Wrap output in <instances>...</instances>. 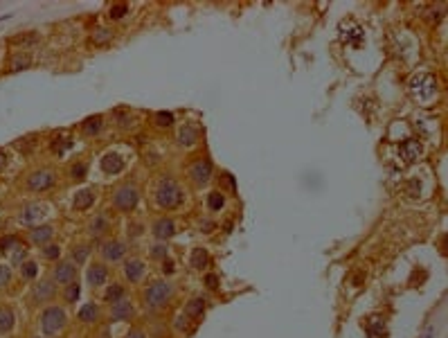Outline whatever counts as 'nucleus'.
I'll list each match as a JSON object with an SVG mask.
<instances>
[{"label":"nucleus","mask_w":448,"mask_h":338,"mask_svg":"<svg viewBox=\"0 0 448 338\" xmlns=\"http://www.w3.org/2000/svg\"><path fill=\"white\" fill-rule=\"evenodd\" d=\"M185 201V192L174 178H162L156 189V203L160 210H178Z\"/></svg>","instance_id":"obj_1"},{"label":"nucleus","mask_w":448,"mask_h":338,"mask_svg":"<svg viewBox=\"0 0 448 338\" xmlns=\"http://www.w3.org/2000/svg\"><path fill=\"white\" fill-rule=\"evenodd\" d=\"M174 298V284L169 280H158L153 284H149L144 291V307L151 311H160Z\"/></svg>","instance_id":"obj_2"},{"label":"nucleus","mask_w":448,"mask_h":338,"mask_svg":"<svg viewBox=\"0 0 448 338\" xmlns=\"http://www.w3.org/2000/svg\"><path fill=\"white\" fill-rule=\"evenodd\" d=\"M140 203V189L133 183H124L119 185L113 192V205L117 207L119 212H133Z\"/></svg>","instance_id":"obj_3"},{"label":"nucleus","mask_w":448,"mask_h":338,"mask_svg":"<svg viewBox=\"0 0 448 338\" xmlns=\"http://www.w3.org/2000/svg\"><path fill=\"white\" fill-rule=\"evenodd\" d=\"M63 327H66V311L61 309V307H47V309H43L41 314V329L43 334H47V336H57V334L63 332Z\"/></svg>","instance_id":"obj_4"},{"label":"nucleus","mask_w":448,"mask_h":338,"mask_svg":"<svg viewBox=\"0 0 448 338\" xmlns=\"http://www.w3.org/2000/svg\"><path fill=\"white\" fill-rule=\"evenodd\" d=\"M57 183V174L52 169H36L27 176V189L29 192H45V189L54 187Z\"/></svg>","instance_id":"obj_5"},{"label":"nucleus","mask_w":448,"mask_h":338,"mask_svg":"<svg viewBox=\"0 0 448 338\" xmlns=\"http://www.w3.org/2000/svg\"><path fill=\"white\" fill-rule=\"evenodd\" d=\"M412 93H415V97L419 99V102L428 104L430 99L437 95V81H435V77L419 75L415 81H412Z\"/></svg>","instance_id":"obj_6"},{"label":"nucleus","mask_w":448,"mask_h":338,"mask_svg":"<svg viewBox=\"0 0 448 338\" xmlns=\"http://www.w3.org/2000/svg\"><path fill=\"white\" fill-rule=\"evenodd\" d=\"M189 178H192L194 185H208L210 178H212V163L210 160H196V163L189 167Z\"/></svg>","instance_id":"obj_7"},{"label":"nucleus","mask_w":448,"mask_h":338,"mask_svg":"<svg viewBox=\"0 0 448 338\" xmlns=\"http://www.w3.org/2000/svg\"><path fill=\"white\" fill-rule=\"evenodd\" d=\"M52 277L57 284H72V282H77V264L72 262H59L57 266H54L52 271Z\"/></svg>","instance_id":"obj_8"},{"label":"nucleus","mask_w":448,"mask_h":338,"mask_svg":"<svg viewBox=\"0 0 448 338\" xmlns=\"http://www.w3.org/2000/svg\"><path fill=\"white\" fill-rule=\"evenodd\" d=\"M43 216H45V207H43L41 203H27V205H23L18 212V221L25 225L38 223Z\"/></svg>","instance_id":"obj_9"},{"label":"nucleus","mask_w":448,"mask_h":338,"mask_svg":"<svg viewBox=\"0 0 448 338\" xmlns=\"http://www.w3.org/2000/svg\"><path fill=\"white\" fill-rule=\"evenodd\" d=\"M54 296H57V284L52 280H41L32 291V300L38 302V305L54 300Z\"/></svg>","instance_id":"obj_10"},{"label":"nucleus","mask_w":448,"mask_h":338,"mask_svg":"<svg viewBox=\"0 0 448 338\" xmlns=\"http://www.w3.org/2000/svg\"><path fill=\"white\" fill-rule=\"evenodd\" d=\"M99 253H102V257H104L106 262H119V259L126 255V244H124V241H119V239L106 241V244H102Z\"/></svg>","instance_id":"obj_11"},{"label":"nucleus","mask_w":448,"mask_h":338,"mask_svg":"<svg viewBox=\"0 0 448 338\" xmlns=\"http://www.w3.org/2000/svg\"><path fill=\"white\" fill-rule=\"evenodd\" d=\"M131 318H133V305L128 298H122V300L111 305V323H124V320Z\"/></svg>","instance_id":"obj_12"},{"label":"nucleus","mask_w":448,"mask_h":338,"mask_svg":"<svg viewBox=\"0 0 448 338\" xmlns=\"http://www.w3.org/2000/svg\"><path fill=\"white\" fill-rule=\"evenodd\" d=\"M106 280H109V268L104 264H90L88 271H86V282H88L93 289L104 287Z\"/></svg>","instance_id":"obj_13"},{"label":"nucleus","mask_w":448,"mask_h":338,"mask_svg":"<svg viewBox=\"0 0 448 338\" xmlns=\"http://www.w3.org/2000/svg\"><path fill=\"white\" fill-rule=\"evenodd\" d=\"M109 230H111V219H109V214H106V212H99V214L88 223V235L95 237V239L104 237Z\"/></svg>","instance_id":"obj_14"},{"label":"nucleus","mask_w":448,"mask_h":338,"mask_svg":"<svg viewBox=\"0 0 448 338\" xmlns=\"http://www.w3.org/2000/svg\"><path fill=\"white\" fill-rule=\"evenodd\" d=\"M151 230H153V237H156V239L167 241L176 235V223L171 219H167V216H162V219H158L156 223H153Z\"/></svg>","instance_id":"obj_15"},{"label":"nucleus","mask_w":448,"mask_h":338,"mask_svg":"<svg viewBox=\"0 0 448 338\" xmlns=\"http://www.w3.org/2000/svg\"><path fill=\"white\" fill-rule=\"evenodd\" d=\"M146 266L142 259H128V262H124V277H126L128 282H140L142 275H144Z\"/></svg>","instance_id":"obj_16"},{"label":"nucleus","mask_w":448,"mask_h":338,"mask_svg":"<svg viewBox=\"0 0 448 338\" xmlns=\"http://www.w3.org/2000/svg\"><path fill=\"white\" fill-rule=\"evenodd\" d=\"M399 154H401V158L406 160V163H415V160L421 156V142L419 140H406V142H401V147H399Z\"/></svg>","instance_id":"obj_17"},{"label":"nucleus","mask_w":448,"mask_h":338,"mask_svg":"<svg viewBox=\"0 0 448 338\" xmlns=\"http://www.w3.org/2000/svg\"><path fill=\"white\" fill-rule=\"evenodd\" d=\"M95 189L93 187H84L79 189V192H75V198H72V205H75V210H88L90 205L95 203Z\"/></svg>","instance_id":"obj_18"},{"label":"nucleus","mask_w":448,"mask_h":338,"mask_svg":"<svg viewBox=\"0 0 448 338\" xmlns=\"http://www.w3.org/2000/svg\"><path fill=\"white\" fill-rule=\"evenodd\" d=\"M102 169H104V174H119L124 169V158H119L117 154H104V158H102Z\"/></svg>","instance_id":"obj_19"},{"label":"nucleus","mask_w":448,"mask_h":338,"mask_svg":"<svg viewBox=\"0 0 448 338\" xmlns=\"http://www.w3.org/2000/svg\"><path fill=\"white\" fill-rule=\"evenodd\" d=\"M54 237V225H36L29 230V241L32 244H47Z\"/></svg>","instance_id":"obj_20"},{"label":"nucleus","mask_w":448,"mask_h":338,"mask_svg":"<svg viewBox=\"0 0 448 338\" xmlns=\"http://www.w3.org/2000/svg\"><path fill=\"white\" fill-rule=\"evenodd\" d=\"M198 142V129L192 124H183V129L178 131V145L183 147H194Z\"/></svg>","instance_id":"obj_21"},{"label":"nucleus","mask_w":448,"mask_h":338,"mask_svg":"<svg viewBox=\"0 0 448 338\" xmlns=\"http://www.w3.org/2000/svg\"><path fill=\"white\" fill-rule=\"evenodd\" d=\"M102 127H104V118L102 115H93V118H86L81 122V129H84L86 136H97L102 131Z\"/></svg>","instance_id":"obj_22"},{"label":"nucleus","mask_w":448,"mask_h":338,"mask_svg":"<svg viewBox=\"0 0 448 338\" xmlns=\"http://www.w3.org/2000/svg\"><path fill=\"white\" fill-rule=\"evenodd\" d=\"M205 311V300L203 298H192L185 307V316L187 318H201V314Z\"/></svg>","instance_id":"obj_23"},{"label":"nucleus","mask_w":448,"mask_h":338,"mask_svg":"<svg viewBox=\"0 0 448 338\" xmlns=\"http://www.w3.org/2000/svg\"><path fill=\"white\" fill-rule=\"evenodd\" d=\"M16 318H14V311L9 309V307H0V334H7L11 332V327H14Z\"/></svg>","instance_id":"obj_24"},{"label":"nucleus","mask_w":448,"mask_h":338,"mask_svg":"<svg viewBox=\"0 0 448 338\" xmlns=\"http://www.w3.org/2000/svg\"><path fill=\"white\" fill-rule=\"evenodd\" d=\"M79 320H81V323H97V320H99V307L93 305V302L84 305L79 309Z\"/></svg>","instance_id":"obj_25"},{"label":"nucleus","mask_w":448,"mask_h":338,"mask_svg":"<svg viewBox=\"0 0 448 338\" xmlns=\"http://www.w3.org/2000/svg\"><path fill=\"white\" fill-rule=\"evenodd\" d=\"M192 264L194 268H205L210 264V255H208V250L205 248H194V253H192Z\"/></svg>","instance_id":"obj_26"},{"label":"nucleus","mask_w":448,"mask_h":338,"mask_svg":"<svg viewBox=\"0 0 448 338\" xmlns=\"http://www.w3.org/2000/svg\"><path fill=\"white\" fill-rule=\"evenodd\" d=\"M367 336H369V338H381V336H385V329H383V320H381V318H369V320H367Z\"/></svg>","instance_id":"obj_27"},{"label":"nucleus","mask_w":448,"mask_h":338,"mask_svg":"<svg viewBox=\"0 0 448 338\" xmlns=\"http://www.w3.org/2000/svg\"><path fill=\"white\" fill-rule=\"evenodd\" d=\"M208 205L210 210H221L223 205H225V196H223V192H210L208 194Z\"/></svg>","instance_id":"obj_28"},{"label":"nucleus","mask_w":448,"mask_h":338,"mask_svg":"<svg viewBox=\"0 0 448 338\" xmlns=\"http://www.w3.org/2000/svg\"><path fill=\"white\" fill-rule=\"evenodd\" d=\"M25 68H29V56L27 54H16L9 63V70L18 72V70H25Z\"/></svg>","instance_id":"obj_29"},{"label":"nucleus","mask_w":448,"mask_h":338,"mask_svg":"<svg viewBox=\"0 0 448 338\" xmlns=\"http://www.w3.org/2000/svg\"><path fill=\"white\" fill-rule=\"evenodd\" d=\"M126 14H128V5H124V2L111 5V9H109V18L111 20H119V18H124Z\"/></svg>","instance_id":"obj_30"},{"label":"nucleus","mask_w":448,"mask_h":338,"mask_svg":"<svg viewBox=\"0 0 448 338\" xmlns=\"http://www.w3.org/2000/svg\"><path fill=\"white\" fill-rule=\"evenodd\" d=\"M122 298H124V289H122V284H111V289L106 291L104 300H106V302H117V300H122Z\"/></svg>","instance_id":"obj_31"},{"label":"nucleus","mask_w":448,"mask_h":338,"mask_svg":"<svg viewBox=\"0 0 448 338\" xmlns=\"http://www.w3.org/2000/svg\"><path fill=\"white\" fill-rule=\"evenodd\" d=\"M79 296H81V287L77 284V282H72V284H68L66 287V293H63V298H66V302H77L79 300Z\"/></svg>","instance_id":"obj_32"},{"label":"nucleus","mask_w":448,"mask_h":338,"mask_svg":"<svg viewBox=\"0 0 448 338\" xmlns=\"http://www.w3.org/2000/svg\"><path fill=\"white\" fill-rule=\"evenodd\" d=\"M111 38H113V34H111L109 29H104V27H99L97 32L93 34V43H95V45H104V43H109Z\"/></svg>","instance_id":"obj_33"},{"label":"nucleus","mask_w":448,"mask_h":338,"mask_svg":"<svg viewBox=\"0 0 448 338\" xmlns=\"http://www.w3.org/2000/svg\"><path fill=\"white\" fill-rule=\"evenodd\" d=\"M153 120H156V124L158 127H171V124H174V115H171L169 111H160V113H156V115H153Z\"/></svg>","instance_id":"obj_34"},{"label":"nucleus","mask_w":448,"mask_h":338,"mask_svg":"<svg viewBox=\"0 0 448 338\" xmlns=\"http://www.w3.org/2000/svg\"><path fill=\"white\" fill-rule=\"evenodd\" d=\"M9 282H11V266L0 264V289L9 287Z\"/></svg>","instance_id":"obj_35"},{"label":"nucleus","mask_w":448,"mask_h":338,"mask_svg":"<svg viewBox=\"0 0 448 338\" xmlns=\"http://www.w3.org/2000/svg\"><path fill=\"white\" fill-rule=\"evenodd\" d=\"M88 253H90L88 246H77V248L72 250V259H75V264H84L86 257H88Z\"/></svg>","instance_id":"obj_36"},{"label":"nucleus","mask_w":448,"mask_h":338,"mask_svg":"<svg viewBox=\"0 0 448 338\" xmlns=\"http://www.w3.org/2000/svg\"><path fill=\"white\" fill-rule=\"evenodd\" d=\"M38 273V264L36 262H25L23 264V277L25 280H34Z\"/></svg>","instance_id":"obj_37"},{"label":"nucleus","mask_w":448,"mask_h":338,"mask_svg":"<svg viewBox=\"0 0 448 338\" xmlns=\"http://www.w3.org/2000/svg\"><path fill=\"white\" fill-rule=\"evenodd\" d=\"M9 248H23L20 246V241L16 239V237H5V239H0V250H9Z\"/></svg>","instance_id":"obj_38"},{"label":"nucleus","mask_w":448,"mask_h":338,"mask_svg":"<svg viewBox=\"0 0 448 338\" xmlns=\"http://www.w3.org/2000/svg\"><path fill=\"white\" fill-rule=\"evenodd\" d=\"M43 255H45L47 259H57L59 255H61V248H59V244H45V248H43Z\"/></svg>","instance_id":"obj_39"},{"label":"nucleus","mask_w":448,"mask_h":338,"mask_svg":"<svg viewBox=\"0 0 448 338\" xmlns=\"http://www.w3.org/2000/svg\"><path fill=\"white\" fill-rule=\"evenodd\" d=\"M167 253H169V250H167V244H156L151 248V257H156V259H165Z\"/></svg>","instance_id":"obj_40"},{"label":"nucleus","mask_w":448,"mask_h":338,"mask_svg":"<svg viewBox=\"0 0 448 338\" xmlns=\"http://www.w3.org/2000/svg\"><path fill=\"white\" fill-rule=\"evenodd\" d=\"M176 329H178V332H187V329H189V318L185 314L176 316Z\"/></svg>","instance_id":"obj_41"},{"label":"nucleus","mask_w":448,"mask_h":338,"mask_svg":"<svg viewBox=\"0 0 448 338\" xmlns=\"http://www.w3.org/2000/svg\"><path fill=\"white\" fill-rule=\"evenodd\" d=\"M70 174H72V178H84L86 176V165L84 163H77V165H72V169H70Z\"/></svg>","instance_id":"obj_42"},{"label":"nucleus","mask_w":448,"mask_h":338,"mask_svg":"<svg viewBox=\"0 0 448 338\" xmlns=\"http://www.w3.org/2000/svg\"><path fill=\"white\" fill-rule=\"evenodd\" d=\"M124 338H149V336H146V334L142 332V329H131V332H128Z\"/></svg>","instance_id":"obj_43"},{"label":"nucleus","mask_w":448,"mask_h":338,"mask_svg":"<svg viewBox=\"0 0 448 338\" xmlns=\"http://www.w3.org/2000/svg\"><path fill=\"white\" fill-rule=\"evenodd\" d=\"M205 282H208L210 289H217V282L219 280H217V275H208V277H205Z\"/></svg>","instance_id":"obj_44"},{"label":"nucleus","mask_w":448,"mask_h":338,"mask_svg":"<svg viewBox=\"0 0 448 338\" xmlns=\"http://www.w3.org/2000/svg\"><path fill=\"white\" fill-rule=\"evenodd\" d=\"M23 259H25V250L18 248V250H16V255H14V264H20Z\"/></svg>","instance_id":"obj_45"},{"label":"nucleus","mask_w":448,"mask_h":338,"mask_svg":"<svg viewBox=\"0 0 448 338\" xmlns=\"http://www.w3.org/2000/svg\"><path fill=\"white\" fill-rule=\"evenodd\" d=\"M5 165H7V154L5 151H0V171L5 169Z\"/></svg>","instance_id":"obj_46"},{"label":"nucleus","mask_w":448,"mask_h":338,"mask_svg":"<svg viewBox=\"0 0 448 338\" xmlns=\"http://www.w3.org/2000/svg\"><path fill=\"white\" fill-rule=\"evenodd\" d=\"M162 271H167V273H174V264H171V262H165V264H162Z\"/></svg>","instance_id":"obj_47"},{"label":"nucleus","mask_w":448,"mask_h":338,"mask_svg":"<svg viewBox=\"0 0 448 338\" xmlns=\"http://www.w3.org/2000/svg\"><path fill=\"white\" fill-rule=\"evenodd\" d=\"M433 334H435V329H433V327H428V332H426V336H424V338H433Z\"/></svg>","instance_id":"obj_48"},{"label":"nucleus","mask_w":448,"mask_h":338,"mask_svg":"<svg viewBox=\"0 0 448 338\" xmlns=\"http://www.w3.org/2000/svg\"><path fill=\"white\" fill-rule=\"evenodd\" d=\"M102 338H109V336H102Z\"/></svg>","instance_id":"obj_49"}]
</instances>
